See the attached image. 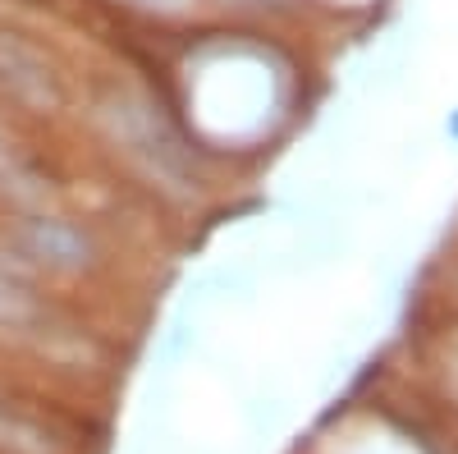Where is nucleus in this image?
<instances>
[{
  "instance_id": "nucleus-1",
  "label": "nucleus",
  "mask_w": 458,
  "mask_h": 454,
  "mask_svg": "<svg viewBox=\"0 0 458 454\" xmlns=\"http://www.w3.org/2000/svg\"><path fill=\"white\" fill-rule=\"evenodd\" d=\"M23 244L32 257H42L47 267H60V271H79L88 261V239H79L64 220H28Z\"/></svg>"
},
{
  "instance_id": "nucleus-2",
  "label": "nucleus",
  "mask_w": 458,
  "mask_h": 454,
  "mask_svg": "<svg viewBox=\"0 0 458 454\" xmlns=\"http://www.w3.org/2000/svg\"><path fill=\"white\" fill-rule=\"evenodd\" d=\"M0 69H5V79H14V88L32 101H51V79H47V64L37 60L32 51H23L19 42L10 37H0Z\"/></svg>"
},
{
  "instance_id": "nucleus-3",
  "label": "nucleus",
  "mask_w": 458,
  "mask_h": 454,
  "mask_svg": "<svg viewBox=\"0 0 458 454\" xmlns=\"http://www.w3.org/2000/svg\"><path fill=\"white\" fill-rule=\"evenodd\" d=\"M133 10H147V14H188L193 10V0H124Z\"/></svg>"
},
{
  "instance_id": "nucleus-4",
  "label": "nucleus",
  "mask_w": 458,
  "mask_h": 454,
  "mask_svg": "<svg viewBox=\"0 0 458 454\" xmlns=\"http://www.w3.org/2000/svg\"><path fill=\"white\" fill-rule=\"evenodd\" d=\"M28 308V303H23V294L14 289V285H5V280H0V317H19Z\"/></svg>"
}]
</instances>
